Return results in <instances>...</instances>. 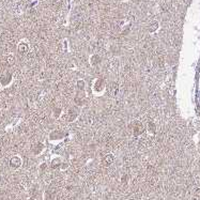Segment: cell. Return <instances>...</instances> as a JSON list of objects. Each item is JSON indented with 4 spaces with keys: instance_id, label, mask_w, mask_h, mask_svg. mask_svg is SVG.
<instances>
[{
    "instance_id": "6da1fadb",
    "label": "cell",
    "mask_w": 200,
    "mask_h": 200,
    "mask_svg": "<svg viewBox=\"0 0 200 200\" xmlns=\"http://www.w3.org/2000/svg\"><path fill=\"white\" fill-rule=\"evenodd\" d=\"M92 89H93V92L95 94L103 93L106 89V82L102 78H96L92 84Z\"/></svg>"
},
{
    "instance_id": "7a4b0ae2",
    "label": "cell",
    "mask_w": 200,
    "mask_h": 200,
    "mask_svg": "<svg viewBox=\"0 0 200 200\" xmlns=\"http://www.w3.org/2000/svg\"><path fill=\"white\" fill-rule=\"evenodd\" d=\"M85 101H86V92H85V90L77 89L76 94L74 96V103H75V105L78 107H82L85 104Z\"/></svg>"
},
{
    "instance_id": "3957f363",
    "label": "cell",
    "mask_w": 200,
    "mask_h": 200,
    "mask_svg": "<svg viewBox=\"0 0 200 200\" xmlns=\"http://www.w3.org/2000/svg\"><path fill=\"white\" fill-rule=\"evenodd\" d=\"M9 166L13 170H18L23 166V159L19 155L12 156L9 161Z\"/></svg>"
},
{
    "instance_id": "277c9868",
    "label": "cell",
    "mask_w": 200,
    "mask_h": 200,
    "mask_svg": "<svg viewBox=\"0 0 200 200\" xmlns=\"http://www.w3.org/2000/svg\"><path fill=\"white\" fill-rule=\"evenodd\" d=\"M146 131V128L143 126V124L140 121H134L132 125V132L135 137H138L140 135L143 134V132Z\"/></svg>"
},
{
    "instance_id": "5b68a950",
    "label": "cell",
    "mask_w": 200,
    "mask_h": 200,
    "mask_svg": "<svg viewBox=\"0 0 200 200\" xmlns=\"http://www.w3.org/2000/svg\"><path fill=\"white\" fill-rule=\"evenodd\" d=\"M13 82V75L10 72H4L3 74L0 75V86L8 87L10 86Z\"/></svg>"
},
{
    "instance_id": "8992f818",
    "label": "cell",
    "mask_w": 200,
    "mask_h": 200,
    "mask_svg": "<svg viewBox=\"0 0 200 200\" xmlns=\"http://www.w3.org/2000/svg\"><path fill=\"white\" fill-rule=\"evenodd\" d=\"M64 137H66V132H63L62 130H54L53 132H50L48 139L50 141H59Z\"/></svg>"
},
{
    "instance_id": "52a82bcc",
    "label": "cell",
    "mask_w": 200,
    "mask_h": 200,
    "mask_svg": "<svg viewBox=\"0 0 200 200\" xmlns=\"http://www.w3.org/2000/svg\"><path fill=\"white\" fill-rule=\"evenodd\" d=\"M29 48H30V46H29V43L27 41H21L17 45V50H18V53L21 54V55H26V54L29 52Z\"/></svg>"
},
{
    "instance_id": "ba28073f",
    "label": "cell",
    "mask_w": 200,
    "mask_h": 200,
    "mask_svg": "<svg viewBox=\"0 0 200 200\" xmlns=\"http://www.w3.org/2000/svg\"><path fill=\"white\" fill-rule=\"evenodd\" d=\"M45 149V144L43 142H37L35 144H33L32 148H31V153L33 155H40L42 152L44 151Z\"/></svg>"
},
{
    "instance_id": "9c48e42d",
    "label": "cell",
    "mask_w": 200,
    "mask_h": 200,
    "mask_svg": "<svg viewBox=\"0 0 200 200\" xmlns=\"http://www.w3.org/2000/svg\"><path fill=\"white\" fill-rule=\"evenodd\" d=\"M78 114H79V111H78V109H76V108H71L69 110V112H68V114H66V120L69 121V122H73L74 120H76V118L78 117Z\"/></svg>"
},
{
    "instance_id": "30bf717a",
    "label": "cell",
    "mask_w": 200,
    "mask_h": 200,
    "mask_svg": "<svg viewBox=\"0 0 200 200\" xmlns=\"http://www.w3.org/2000/svg\"><path fill=\"white\" fill-rule=\"evenodd\" d=\"M43 200H56V192L54 189H46L43 195Z\"/></svg>"
},
{
    "instance_id": "8fae6325",
    "label": "cell",
    "mask_w": 200,
    "mask_h": 200,
    "mask_svg": "<svg viewBox=\"0 0 200 200\" xmlns=\"http://www.w3.org/2000/svg\"><path fill=\"white\" fill-rule=\"evenodd\" d=\"M90 64L92 66H100V63L102 62V58H101V56L100 55H92L91 57H90Z\"/></svg>"
},
{
    "instance_id": "7c38bea8",
    "label": "cell",
    "mask_w": 200,
    "mask_h": 200,
    "mask_svg": "<svg viewBox=\"0 0 200 200\" xmlns=\"http://www.w3.org/2000/svg\"><path fill=\"white\" fill-rule=\"evenodd\" d=\"M114 162V155L112 153H108L106 155L104 156V159H103V165L104 166H109L111 164Z\"/></svg>"
},
{
    "instance_id": "4fadbf2b",
    "label": "cell",
    "mask_w": 200,
    "mask_h": 200,
    "mask_svg": "<svg viewBox=\"0 0 200 200\" xmlns=\"http://www.w3.org/2000/svg\"><path fill=\"white\" fill-rule=\"evenodd\" d=\"M62 165V161L60 157H55V159H52V163H50V167L53 169H57V168H60Z\"/></svg>"
},
{
    "instance_id": "5bb4252c",
    "label": "cell",
    "mask_w": 200,
    "mask_h": 200,
    "mask_svg": "<svg viewBox=\"0 0 200 200\" xmlns=\"http://www.w3.org/2000/svg\"><path fill=\"white\" fill-rule=\"evenodd\" d=\"M159 21H152L151 24L149 25V28H148V30H149V32H151V33H154L156 32L157 30H159Z\"/></svg>"
},
{
    "instance_id": "9a60e30c",
    "label": "cell",
    "mask_w": 200,
    "mask_h": 200,
    "mask_svg": "<svg viewBox=\"0 0 200 200\" xmlns=\"http://www.w3.org/2000/svg\"><path fill=\"white\" fill-rule=\"evenodd\" d=\"M148 132L150 134H155L156 133V125L154 124V122L148 123Z\"/></svg>"
},
{
    "instance_id": "2e32d148",
    "label": "cell",
    "mask_w": 200,
    "mask_h": 200,
    "mask_svg": "<svg viewBox=\"0 0 200 200\" xmlns=\"http://www.w3.org/2000/svg\"><path fill=\"white\" fill-rule=\"evenodd\" d=\"M5 61L8 63L9 66H14V63H15V57H14V55H8L7 58H5Z\"/></svg>"
},
{
    "instance_id": "e0dca14e",
    "label": "cell",
    "mask_w": 200,
    "mask_h": 200,
    "mask_svg": "<svg viewBox=\"0 0 200 200\" xmlns=\"http://www.w3.org/2000/svg\"><path fill=\"white\" fill-rule=\"evenodd\" d=\"M76 87H77V89H79V90H85V87H86V82H85V80H82V79L77 80Z\"/></svg>"
},
{
    "instance_id": "ac0fdd59",
    "label": "cell",
    "mask_w": 200,
    "mask_h": 200,
    "mask_svg": "<svg viewBox=\"0 0 200 200\" xmlns=\"http://www.w3.org/2000/svg\"><path fill=\"white\" fill-rule=\"evenodd\" d=\"M128 183V176L127 175H123L122 177H121V184H127Z\"/></svg>"
},
{
    "instance_id": "d6986e66",
    "label": "cell",
    "mask_w": 200,
    "mask_h": 200,
    "mask_svg": "<svg viewBox=\"0 0 200 200\" xmlns=\"http://www.w3.org/2000/svg\"><path fill=\"white\" fill-rule=\"evenodd\" d=\"M61 108H55L54 109V116H55V118H59L60 117V114H61Z\"/></svg>"
},
{
    "instance_id": "ffe728a7",
    "label": "cell",
    "mask_w": 200,
    "mask_h": 200,
    "mask_svg": "<svg viewBox=\"0 0 200 200\" xmlns=\"http://www.w3.org/2000/svg\"><path fill=\"white\" fill-rule=\"evenodd\" d=\"M46 167H47V165H46L45 163H43L41 166H40V170H41V171H44L45 169H46Z\"/></svg>"
},
{
    "instance_id": "44dd1931",
    "label": "cell",
    "mask_w": 200,
    "mask_h": 200,
    "mask_svg": "<svg viewBox=\"0 0 200 200\" xmlns=\"http://www.w3.org/2000/svg\"><path fill=\"white\" fill-rule=\"evenodd\" d=\"M68 166H69L68 164H62V165H61L62 169H66V167H68Z\"/></svg>"
},
{
    "instance_id": "7402d4cb",
    "label": "cell",
    "mask_w": 200,
    "mask_h": 200,
    "mask_svg": "<svg viewBox=\"0 0 200 200\" xmlns=\"http://www.w3.org/2000/svg\"><path fill=\"white\" fill-rule=\"evenodd\" d=\"M54 2H58V1H60V0H53Z\"/></svg>"
},
{
    "instance_id": "603a6c76",
    "label": "cell",
    "mask_w": 200,
    "mask_h": 200,
    "mask_svg": "<svg viewBox=\"0 0 200 200\" xmlns=\"http://www.w3.org/2000/svg\"><path fill=\"white\" fill-rule=\"evenodd\" d=\"M28 200H34V199H33V198H29Z\"/></svg>"
}]
</instances>
